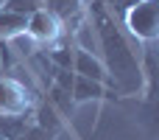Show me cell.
<instances>
[{
    "label": "cell",
    "mask_w": 159,
    "mask_h": 140,
    "mask_svg": "<svg viewBox=\"0 0 159 140\" xmlns=\"http://www.w3.org/2000/svg\"><path fill=\"white\" fill-rule=\"evenodd\" d=\"M42 8L53 14L64 31H70V25H78L84 17V0H42Z\"/></svg>",
    "instance_id": "cell-6"
},
{
    "label": "cell",
    "mask_w": 159,
    "mask_h": 140,
    "mask_svg": "<svg viewBox=\"0 0 159 140\" xmlns=\"http://www.w3.org/2000/svg\"><path fill=\"white\" fill-rule=\"evenodd\" d=\"M61 34H64L61 22L53 14H48L45 8L34 11L28 17V22H25V36L34 39V42H39V45H56L61 39Z\"/></svg>",
    "instance_id": "cell-4"
},
{
    "label": "cell",
    "mask_w": 159,
    "mask_h": 140,
    "mask_svg": "<svg viewBox=\"0 0 159 140\" xmlns=\"http://www.w3.org/2000/svg\"><path fill=\"white\" fill-rule=\"evenodd\" d=\"M87 22L95 34L98 56L109 76V90L117 93V98L140 95L143 93V70H140V53L134 51V42L120 28L117 17L106 8L103 0H89L84 6Z\"/></svg>",
    "instance_id": "cell-1"
},
{
    "label": "cell",
    "mask_w": 159,
    "mask_h": 140,
    "mask_svg": "<svg viewBox=\"0 0 159 140\" xmlns=\"http://www.w3.org/2000/svg\"><path fill=\"white\" fill-rule=\"evenodd\" d=\"M36 87L28 79H17L11 70H3L0 76V112L8 115H25L34 112L36 104Z\"/></svg>",
    "instance_id": "cell-3"
},
{
    "label": "cell",
    "mask_w": 159,
    "mask_h": 140,
    "mask_svg": "<svg viewBox=\"0 0 159 140\" xmlns=\"http://www.w3.org/2000/svg\"><path fill=\"white\" fill-rule=\"evenodd\" d=\"M31 115H34V112H25V115L0 112V140H14L17 135H22V132L31 126Z\"/></svg>",
    "instance_id": "cell-8"
},
{
    "label": "cell",
    "mask_w": 159,
    "mask_h": 140,
    "mask_svg": "<svg viewBox=\"0 0 159 140\" xmlns=\"http://www.w3.org/2000/svg\"><path fill=\"white\" fill-rule=\"evenodd\" d=\"M123 31H129L126 36H131L134 42H157L159 36V0H137L131 3L123 14Z\"/></svg>",
    "instance_id": "cell-2"
},
{
    "label": "cell",
    "mask_w": 159,
    "mask_h": 140,
    "mask_svg": "<svg viewBox=\"0 0 159 140\" xmlns=\"http://www.w3.org/2000/svg\"><path fill=\"white\" fill-rule=\"evenodd\" d=\"M25 22H28V17H20L14 11L0 8V42H11L14 36L25 34Z\"/></svg>",
    "instance_id": "cell-9"
},
{
    "label": "cell",
    "mask_w": 159,
    "mask_h": 140,
    "mask_svg": "<svg viewBox=\"0 0 159 140\" xmlns=\"http://www.w3.org/2000/svg\"><path fill=\"white\" fill-rule=\"evenodd\" d=\"M0 8L14 11V14H20V17H31L34 11H39V8H42V0H3V6H0Z\"/></svg>",
    "instance_id": "cell-10"
},
{
    "label": "cell",
    "mask_w": 159,
    "mask_h": 140,
    "mask_svg": "<svg viewBox=\"0 0 159 140\" xmlns=\"http://www.w3.org/2000/svg\"><path fill=\"white\" fill-rule=\"evenodd\" d=\"M73 73L84 76V79H92V81H101V84L109 87V76H106V67H103L101 56L92 53V51L75 48V45H73Z\"/></svg>",
    "instance_id": "cell-5"
},
{
    "label": "cell",
    "mask_w": 159,
    "mask_h": 140,
    "mask_svg": "<svg viewBox=\"0 0 159 140\" xmlns=\"http://www.w3.org/2000/svg\"><path fill=\"white\" fill-rule=\"evenodd\" d=\"M112 90L101 81H92V79H84V76H75L73 73V90H70V98L73 104H87V101H101V98H112L109 95Z\"/></svg>",
    "instance_id": "cell-7"
},
{
    "label": "cell",
    "mask_w": 159,
    "mask_h": 140,
    "mask_svg": "<svg viewBox=\"0 0 159 140\" xmlns=\"http://www.w3.org/2000/svg\"><path fill=\"white\" fill-rule=\"evenodd\" d=\"M53 138H56L53 132H48L45 126H39V123H34V121H31V126H28L22 135H17L14 140H53Z\"/></svg>",
    "instance_id": "cell-11"
}]
</instances>
